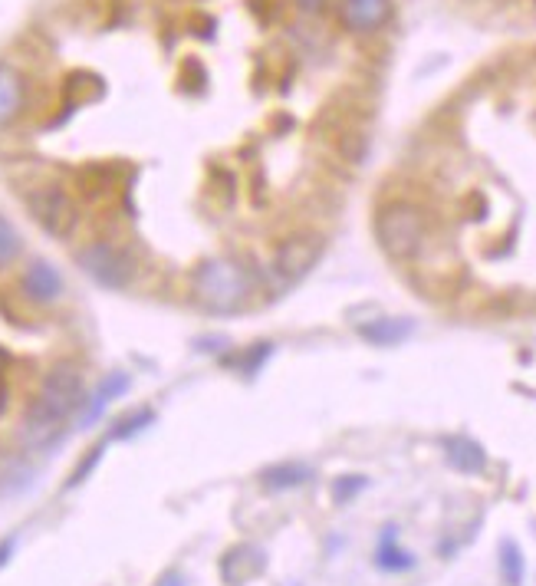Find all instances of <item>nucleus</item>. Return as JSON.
I'll use <instances>...</instances> for the list:
<instances>
[{
  "label": "nucleus",
  "instance_id": "nucleus-8",
  "mask_svg": "<svg viewBox=\"0 0 536 586\" xmlns=\"http://www.w3.org/2000/svg\"><path fill=\"white\" fill-rule=\"evenodd\" d=\"M392 0H342V24L356 33H372L389 24Z\"/></svg>",
  "mask_w": 536,
  "mask_h": 586
},
{
  "label": "nucleus",
  "instance_id": "nucleus-1",
  "mask_svg": "<svg viewBox=\"0 0 536 586\" xmlns=\"http://www.w3.org/2000/svg\"><path fill=\"white\" fill-rule=\"evenodd\" d=\"M86 405V382H83V369L70 359H60L47 369L43 376L37 396L27 405L24 422H20V432H24V442L33 448H47L56 438L63 435V425L73 419L76 412H83Z\"/></svg>",
  "mask_w": 536,
  "mask_h": 586
},
{
  "label": "nucleus",
  "instance_id": "nucleus-12",
  "mask_svg": "<svg viewBox=\"0 0 536 586\" xmlns=\"http://www.w3.org/2000/svg\"><path fill=\"white\" fill-rule=\"evenodd\" d=\"M359 336H362V340L375 343V346H395V343H402V340L412 336V323L398 320V317H379L372 323H362Z\"/></svg>",
  "mask_w": 536,
  "mask_h": 586
},
{
  "label": "nucleus",
  "instance_id": "nucleus-7",
  "mask_svg": "<svg viewBox=\"0 0 536 586\" xmlns=\"http://www.w3.org/2000/svg\"><path fill=\"white\" fill-rule=\"evenodd\" d=\"M63 274L56 270L50 261H30L24 267V274H20V293L30 300V303H40V307H50V303H56L63 297Z\"/></svg>",
  "mask_w": 536,
  "mask_h": 586
},
{
  "label": "nucleus",
  "instance_id": "nucleus-11",
  "mask_svg": "<svg viewBox=\"0 0 536 586\" xmlns=\"http://www.w3.org/2000/svg\"><path fill=\"white\" fill-rule=\"evenodd\" d=\"M444 455H448L451 468L464 471V475H477V471L487 468V452L474 438H448L444 442Z\"/></svg>",
  "mask_w": 536,
  "mask_h": 586
},
{
  "label": "nucleus",
  "instance_id": "nucleus-16",
  "mask_svg": "<svg viewBox=\"0 0 536 586\" xmlns=\"http://www.w3.org/2000/svg\"><path fill=\"white\" fill-rule=\"evenodd\" d=\"M20 254H24V238L14 228V221H7L0 214V267H10Z\"/></svg>",
  "mask_w": 536,
  "mask_h": 586
},
{
  "label": "nucleus",
  "instance_id": "nucleus-19",
  "mask_svg": "<svg viewBox=\"0 0 536 586\" xmlns=\"http://www.w3.org/2000/svg\"><path fill=\"white\" fill-rule=\"evenodd\" d=\"M362 488H366V478H362V475H346V478H339V481L333 484V501H336V504H349Z\"/></svg>",
  "mask_w": 536,
  "mask_h": 586
},
{
  "label": "nucleus",
  "instance_id": "nucleus-15",
  "mask_svg": "<svg viewBox=\"0 0 536 586\" xmlns=\"http://www.w3.org/2000/svg\"><path fill=\"white\" fill-rule=\"evenodd\" d=\"M155 422V412L152 409H135V412H129V415H122V419L112 425V432H109V438L112 442H129V438H135L139 432H145L148 425Z\"/></svg>",
  "mask_w": 536,
  "mask_h": 586
},
{
  "label": "nucleus",
  "instance_id": "nucleus-14",
  "mask_svg": "<svg viewBox=\"0 0 536 586\" xmlns=\"http://www.w3.org/2000/svg\"><path fill=\"white\" fill-rule=\"evenodd\" d=\"M313 478V471L306 465H296V461H287V465H273L267 471H260V484L273 491H287V488H300Z\"/></svg>",
  "mask_w": 536,
  "mask_h": 586
},
{
  "label": "nucleus",
  "instance_id": "nucleus-3",
  "mask_svg": "<svg viewBox=\"0 0 536 586\" xmlns=\"http://www.w3.org/2000/svg\"><path fill=\"white\" fill-rule=\"evenodd\" d=\"M375 241H379L382 254L395 264L418 261L421 251L428 247L431 238V218L428 211L408 198H392L375 211Z\"/></svg>",
  "mask_w": 536,
  "mask_h": 586
},
{
  "label": "nucleus",
  "instance_id": "nucleus-20",
  "mask_svg": "<svg viewBox=\"0 0 536 586\" xmlns=\"http://www.w3.org/2000/svg\"><path fill=\"white\" fill-rule=\"evenodd\" d=\"M296 4H300L303 10H310V14H319V10L326 7V0H296Z\"/></svg>",
  "mask_w": 536,
  "mask_h": 586
},
{
  "label": "nucleus",
  "instance_id": "nucleus-22",
  "mask_svg": "<svg viewBox=\"0 0 536 586\" xmlns=\"http://www.w3.org/2000/svg\"><path fill=\"white\" fill-rule=\"evenodd\" d=\"M155 586H185V580H181L178 573H168V577H162Z\"/></svg>",
  "mask_w": 536,
  "mask_h": 586
},
{
  "label": "nucleus",
  "instance_id": "nucleus-4",
  "mask_svg": "<svg viewBox=\"0 0 536 586\" xmlns=\"http://www.w3.org/2000/svg\"><path fill=\"white\" fill-rule=\"evenodd\" d=\"M323 251H326V241L319 238L316 231H296L290 238H283L273 247L267 270H264L270 290L273 293L293 290L319 261H323Z\"/></svg>",
  "mask_w": 536,
  "mask_h": 586
},
{
  "label": "nucleus",
  "instance_id": "nucleus-9",
  "mask_svg": "<svg viewBox=\"0 0 536 586\" xmlns=\"http://www.w3.org/2000/svg\"><path fill=\"white\" fill-rule=\"evenodd\" d=\"M125 392H129V376L125 373H112V376L102 379L93 396L86 399L83 412H79V428H93L102 419V412H106L116 399H122Z\"/></svg>",
  "mask_w": 536,
  "mask_h": 586
},
{
  "label": "nucleus",
  "instance_id": "nucleus-13",
  "mask_svg": "<svg viewBox=\"0 0 536 586\" xmlns=\"http://www.w3.org/2000/svg\"><path fill=\"white\" fill-rule=\"evenodd\" d=\"M375 563H379V570H389V573H405V570L415 567V557L408 554V550L398 547L395 527H385V534L379 540V550H375Z\"/></svg>",
  "mask_w": 536,
  "mask_h": 586
},
{
  "label": "nucleus",
  "instance_id": "nucleus-18",
  "mask_svg": "<svg viewBox=\"0 0 536 586\" xmlns=\"http://www.w3.org/2000/svg\"><path fill=\"white\" fill-rule=\"evenodd\" d=\"M102 455H106V445H96V448H89V455H86L83 461H79V465H76V471L70 475V481H66V491H70V488H79V484H83L89 475H93V471H96V465L102 461Z\"/></svg>",
  "mask_w": 536,
  "mask_h": 586
},
{
  "label": "nucleus",
  "instance_id": "nucleus-6",
  "mask_svg": "<svg viewBox=\"0 0 536 586\" xmlns=\"http://www.w3.org/2000/svg\"><path fill=\"white\" fill-rule=\"evenodd\" d=\"M27 211H30V218L40 224V231L50 234V238H56V241H70L79 231V224H83L79 201L56 182L30 188L27 191Z\"/></svg>",
  "mask_w": 536,
  "mask_h": 586
},
{
  "label": "nucleus",
  "instance_id": "nucleus-2",
  "mask_svg": "<svg viewBox=\"0 0 536 586\" xmlns=\"http://www.w3.org/2000/svg\"><path fill=\"white\" fill-rule=\"evenodd\" d=\"M257 277L234 254H214L191 270V300L208 313H237L254 300Z\"/></svg>",
  "mask_w": 536,
  "mask_h": 586
},
{
  "label": "nucleus",
  "instance_id": "nucleus-17",
  "mask_svg": "<svg viewBox=\"0 0 536 586\" xmlns=\"http://www.w3.org/2000/svg\"><path fill=\"white\" fill-rule=\"evenodd\" d=\"M500 577L507 586H520L523 583V554L513 540L500 544Z\"/></svg>",
  "mask_w": 536,
  "mask_h": 586
},
{
  "label": "nucleus",
  "instance_id": "nucleus-21",
  "mask_svg": "<svg viewBox=\"0 0 536 586\" xmlns=\"http://www.w3.org/2000/svg\"><path fill=\"white\" fill-rule=\"evenodd\" d=\"M10 554H14V540H4V544H0V567L10 560Z\"/></svg>",
  "mask_w": 536,
  "mask_h": 586
},
{
  "label": "nucleus",
  "instance_id": "nucleus-10",
  "mask_svg": "<svg viewBox=\"0 0 536 586\" xmlns=\"http://www.w3.org/2000/svg\"><path fill=\"white\" fill-rule=\"evenodd\" d=\"M27 103V80L17 66L0 63V126H10Z\"/></svg>",
  "mask_w": 536,
  "mask_h": 586
},
{
  "label": "nucleus",
  "instance_id": "nucleus-5",
  "mask_svg": "<svg viewBox=\"0 0 536 586\" xmlns=\"http://www.w3.org/2000/svg\"><path fill=\"white\" fill-rule=\"evenodd\" d=\"M76 264L89 280H93V284L106 287V290L132 287L135 274H139V261L132 257L129 247H122L116 241H106V238H96V241L79 247Z\"/></svg>",
  "mask_w": 536,
  "mask_h": 586
}]
</instances>
